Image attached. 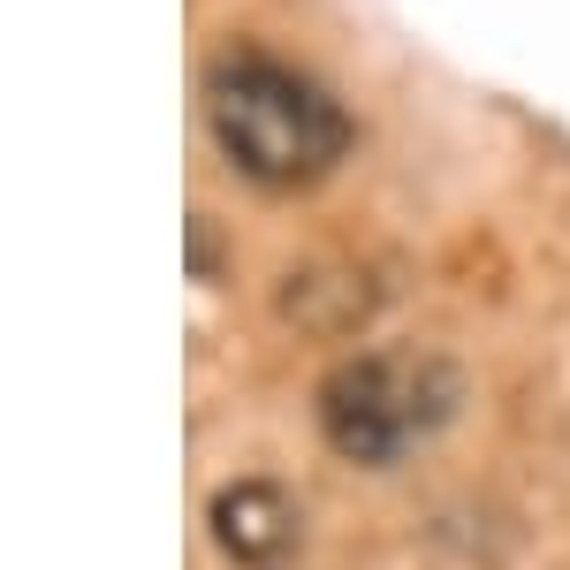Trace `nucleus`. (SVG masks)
<instances>
[{"instance_id":"f257e3e1","label":"nucleus","mask_w":570,"mask_h":570,"mask_svg":"<svg viewBox=\"0 0 570 570\" xmlns=\"http://www.w3.org/2000/svg\"><path fill=\"white\" fill-rule=\"evenodd\" d=\"M206 130L220 160L236 176L266 190H297V183L335 176V160L351 153V115L335 107V91L305 77L297 61L259 53V46H228L206 69Z\"/></svg>"},{"instance_id":"f03ea898","label":"nucleus","mask_w":570,"mask_h":570,"mask_svg":"<svg viewBox=\"0 0 570 570\" xmlns=\"http://www.w3.org/2000/svg\"><path fill=\"white\" fill-rule=\"evenodd\" d=\"M456 411V373L434 351H357L320 381V426L357 464H395Z\"/></svg>"},{"instance_id":"7ed1b4c3","label":"nucleus","mask_w":570,"mask_h":570,"mask_svg":"<svg viewBox=\"0 0 570 570\" xmlns=\"http://www.w3.org/2000/svg\"><path fill=\"white\" fill-rule=\"evenodd\" d=\"M214 540L236 556V563H282L289 548H297V502L282 494L274 480H236L214 494Z\"/></svg>"}]
</instances>
